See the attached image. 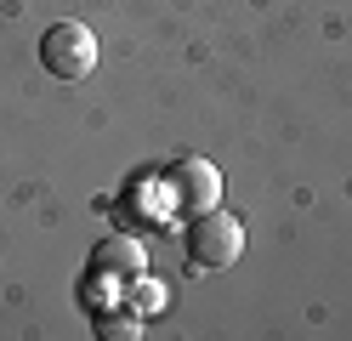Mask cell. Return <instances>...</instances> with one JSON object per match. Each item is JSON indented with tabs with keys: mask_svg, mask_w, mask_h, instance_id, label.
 I'll list each match as a JSON object with an SVG mask.
<instances>
[{
	"mask_svg": "<svg viewBox=\"0 0 352 341\" xmlns=\"http://www.w3.org/2000/svg\"><path fill=\"white\" fill-rule=\"evenodd\" d=\"M182 245H188V262L193 267H233L239 256H245V222H239L233 211H222V205H210V211H199L188 222V234H182Z\"/></svg>",
	"mask_w": 352,
	"mask_h": 341,
	"instance_id": "obj_1",
	"label": "cell"
},
{
	"mask_svg": "<svg viewBox=\"0 0 352 341\" xmlns=\"http://www.w3.org/2000/svg\"><path fill=\"white\" fill-rule=\"evenodd\" d=\"M142 273H148V250H142V239L120 234V239H102V245L91 250V262H85V285H97L102 296L125 302L131 285H137Z\"/></svg>",
	"mask_w": 352,
	"mask_h": 341,
	"instance_id": "obj_2",
	"label": "cell"
},
{
	"mask_svg": "<svg viewBox=\"0 0 352 341\" xmlns=\"http://www.w3.org/2000/svg\"><path fill=\"white\" fill-rule=\"evenodd\" d=\"M40 63H46V74H57V80H85L97 68V34L85 29V23H52V29L40 34Z\"/></svg>",
	"mask_w": 352,
	"mask_h": 341,
	"instance_id": "obj_3",
	"label": "cell"
},
{
	"mask_svg": "<svg viewBox=\"0 0 352 341\" xmlns=\"http://www.w3.org/2000/svg\"><path fill=\"white\" fill-rule=\"evenodd\" d=\"M170 199H176V211H188V216L222 205V171H216L210 159H176L170 165Z\"/></svg>",
	"mask_w": 352,
	"mask_h": 341,
	"instance_id": "obj_4",
	"label": "cell"
},
{
	"mask_svg": "<svg viewBox=\"0 0 352 341\" xmlns=\"http://www.w3.org/2000/svg\"><path fill=\"white\" fill-rule=\"evenodd\" d=\"M97 324H102L97 335H108V341H137L142 335V313L137 307H131V313L125 307H97Z\"/></svg>",
	"mask_w": 352,
	"mask_h": 341,
	"instance_id": "obj_5",
	"label": "cell"
}]
</instances>
